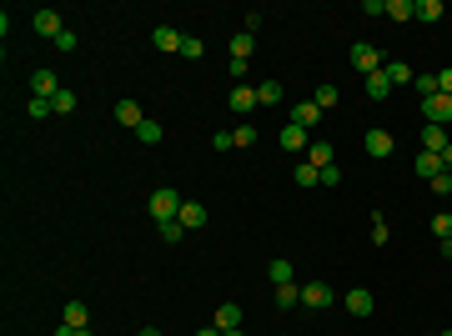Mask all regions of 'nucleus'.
Returning <instances> with one entry per match:
<instances>
[{
  "instance_id": "nucleus-1",
  "label": "nucleus",
  "mask_w": 452,
  "mask_h": 336,
  "mask_svg": "<svg viewBox=\"0 0 452 336\" xmlns=\"http://www.w3.org/2000/svg\"><path fill=\"white\" fill-rule=\"evenodd\" d=\"M181 206H186V201H181L171 186H156V191L146 196V211H151L156 221H176V216H181Z\"/></svg>"
},
{
  "instance_id": "nucleus-2",
  "label": "nucleus",
  "mask_w": 452,
  "mask_h": 336,
  "mask_svg": "<svg viewBox=\"0 0 452 336\" xmlns=\"http://www.w3.org/2000/svg\"><path fill=\"white\" fill-rule=\"evenodd\" d=\"M422 126H452V95H427L422 100Z\"/></svg>"
},
{
  "instance_id": "nucleus-3",
  "label": "nucleus",
  "mask_w": 452,
  "mask_h": 336,
  "mask_svg": "<svg viewBox=\"0 0 452 336\" xmlns=\"http://www.w3.org/2000/svg\"><path fill=\"white\" fill-rule=\"evenodd\" d=\"M352 66H357L362 76H372V71H382V66H387V55H382L377 45H367V40H357V45H352Z\"/></svg>"
},
{
  "instance_id": "nucleus-4",
  "label": "nucleus",
  "mask_w": 452,
  "mask_h": 336,
  "mask_svg": "<svg viewBox=\"0 0 452 336\" xmlns=\"http://www.w3.org/2000/svg\"><path fill=\"white\" fill-rule=\"evenodd\" d=\"M307 146H312V131H302L297 121L281 126V151H287V156H307Z\"/></svg>"
},
{
  "instance_id": "nucleus-5",
  "label": "nucleus",
  "mask_w": 452,
  "mask_h": 336,
  "mask_svg": "<svg viewBox=\"0 0 452 336\" xmlns=\"http://www.w3.org/2000/svg\"><path fill=\"white\" fill-rule=\"evenodd\" d=\"M362 146H367V156H372V161H387L392 151H397V141H392V131H382V126H372Z\"/></svg>"
},
{
  "instance_id": "nucleus-6",
  "label": "nucleus",
  "mask_w": 452,
  "mask_h": 336,
  "mask_svg": "<svg viewBox=\"0 0 452 336\" xmlns=\"http://www.w3.org/2000/svg\"><path fill=\"white\" fill-rule=\"evenodd\" d=\"M447 146H452V131H447V126H422V151L442 156Z\"/></svg>"
},
{
  "instance_id": "nucleus-7",
  "label": "nucleus",
  "mask_w": 452,
  "mask_h": 336,
  "mask_svg": "<svg viewBox=\"0 0 452 336\" xmlns=\"http://www.w3.org/2000/svg\"><path fill=\"white\" fill-rule=\"evenodd\" d=\"M302 306H312V311L332 306V286H327V282H307V286H302Z\"/></svg>"
},
{
  "instance_id": "nucleus-8",
  "label": "nucleus",
  "mask_w": 452,
  "mask_h": 336,
  "mask_svg": "<svg viewBox=\"0 0 452 336\" xmlns=\"http://www.w3.org/2000/svg\"><path fill=\"white\" fill-rule=\"evenodd\" d=\"M151 40H156V50H166V55H181V40H186V35H181L176 25H156Z\"/></svg>"
},
{
  "instance_id": "nucleus-9",
  "label": "nucleus",
  "mask_w": 452,
  "mask_h": 336,
  "mask_svg": "<svg viewBox=\"0 0 452 336\" xmlns=\"http://www.w3.org/2000/svg\"><path fill=\"white\" fill-rule=\"evenodd\" d=\"M211 326H216V331H237V326H242V306H237V301H221L216 316H211Z\"/></svg>"
},
{
  "instance_id": "nucleus-10",
  "label": "nucleus",
  "mask_w": 452,
  "mask_h": 336,
  "mask_svg": "<svg viewBox=\"0 0 452 336\" xmlns=\"http://www.w3.org/2000/svg\"><path fill=\"white\" fill-rule=\"evenodd\" d=\"M35 35H45V40H61V35H66L61 16H55V11H35Z\"/></svg>"
},
{
  "instance_id": "nucleus-11",
  "label": "nucleus",
  "mask_w": 452,
  "mask_h": 336,
  "mask_svg": "<svg viewBox=\"0 0 452 336\" xmlns=\"http://www.w3.org/2000/svg\"><path fill=\"white\" fill-rule=\"evenodd\" d=\"M30 91L50 100L55 91H61V81H55V71H50V66H40V71H30Z\"/></svg>"
},
{
  "instance_id": "nucleus-12",
  "label": "nucleus",
  "mask_w": 452,
  "mask_h": 336,
  "mask_svg": "<svg viewBox=\"0 0 452 336\" xmlns=\"http://www.w3.org/2000/svg\"><path fill=\"white\" fill-rule=\"evenodd\" d=\"M176 221H181V226H186V231H201V226H206V221H211V216H206V206H201V201H186Z\"/></svg>"
},
{
  "instance_id": "nucleus-13",
  "label": "nucleus",
  "mask_w": 452,
  "mask_h": 336,
  "mask_svg": "<svg viewBox=\"0 0 452 336\" xmlns=\"http://www.w3.org/2000/svg\"><path fill=\"white\" fill-rule=\"evenodd\" d=\"M61 321L81 331V326H91V306H86V301H66V306H61Z\"/></svg>"
},
{
  "instance_id": "nucleus-14",
  "label": "nucleus",
  "mask_w": 452,
  "mask_h": 336,
  "mask_svg": "<svg viewBox=\"0 0 452 336\" xmlns=\"http://www.w3.org/2000/svg\"><path fill=\"white\" fill-rule=\"evenodd\" d=\"M347 311H352V316H372V291H367V286H352V291H347Z\"/></svg>"
},
{
  "instance_id": "nucleus-15",
  "label": "nucleus",
  "mask_w": 452,
  "mask_h": 336,
  "mask_svg": "<svg viewBox=\"0 0 452 336\" xmlns=\"http://www.w3.org/2000/svg\"><path fill=\"white\" fill-rule=\"evenodd\" d=\"M292 121H297V126H302V131H312V126H317V121H322V110H317V105H312V100H297V105H292Z\"/></svg>"
},
{
  "instance_id": "nucleus-16",
  "label": "nucleus",
  "mask_w": 452,
  "mask_h": 336,
  "mask_svg": "<svg viewBox=\"0 0 452 336\" xmlns=\"http://www.w3.org/2000/svg\"><path fill=\"white\" fill-rule=\"evenodd\" d=\"M302 161H312V166H317V171H327V166H337V161H332V146H327V141H312Z\"/></svg>"
},
{
  "instance_id": "nucleus-17",
  "label": "nucleus",
  "mask_w": 452,
  "mask_h": 336,
  "mask_svg": "<svg viewBox=\"0 0 452 336\" xmlns=\"http://www.w3.org/2000/svg\"><path fill=\"white\" fill-rule=\"evenodd\" d=\"M362 81H367V95H372V100H387V95H392L387 71H372V76H362Z\"/></svg>"
},
{
  "instance_id": "nucleus-18",
  "label": "nucleus",
  "mask_w": 452,
  "mask_h": 336,
  "mask_svg": "<svg viewBox=\"0 0 452 336\" xmlns=\"http://www.w3.org/2000/svg\"><path fill=\"white\" fill-rule=\"evenodd\" d=\"M116 121H121V126H131V131H136V126H141V121H146V116H141V105H136V100H116Z\"/></svg>"
},
{
  "instance_id": "nucleus-19",
  "label": "nucleus",
  "mask_w": 452,
  "mask_h": 336,
  "mask_svg": "<svg viewBox=\"0 0 452 336\" xmlns=\"http://www.w3.org/2000/svg\"><path fill=\"white\" fill-rule=\"evenodd\" d=\"M292 176H297V186H302V191H312V186H322V171H317V166H312V161H297V171H292Z\"/></svg>"
},
{
  "instance_id": "nucleus-20",
  "label": "nucleus",
  "mask_w": 452,
  "mask_h": 336,
  "mask_svg": "<svg viewBox=\"0 0 452 336\" xmlns=\"http://www.w3.org/2000/svg\"><path fill=\"white\" fill-rule=\"evenodd\" d=\"M252 105H261V100H256V91H252V86H237V91H232V110H237V116H247Z\"/></svg>"
},
{
  "instance_id": "nucleus-21",
  "label": "nucleus",
  "mask_w": 452,
  "mask_h": 336,
  "mask_svg": "<svg viewBox=\"0 0 452 336\" xmlns=\"http://www.w3.org/2000/svg\"><path fill=\"white\" fill-rule=\"evenodd\" d=\"M412 21H422V25L442 21V0H417V11H412Z\"/></svg>"
},
{
  "instance_id": "nucleus-22",
  "label": "nucleus",
  "mask_w": 452,
  "mask_h": 336,
  "mask_svg": "<svg viewBox=\"0 0 452 336\" xmlns=\"http://www.w3.org/2000/svg\"><path fill=\"white\" fill-rule=\"evenodd\" d=\"M302 301V286L297 282H287V286H276V311H292Z\"/></svg>"
},
{
  "instance_id": "nucleus-23",
  "label": "nucleus",
  "mask_w": 452,
  "mask_h": 336,
  "mask_svg": "<svg viewBox=\"0 0 452 336\" xmlns=\"http://www.w3.org/2000/svg\"><path fill=\"white\" fill-rule=\"evenodd\" d=\"M131 136H136L141 146H156V141H161V121H151V116H146V121H141V126H136Z\"/></svg>"
},
{
  "instance_id": "nucleus-24",
  "label": "nucleus",
  "mask_w": 452,
  "mask_h": 336,
  "mask_svg": "<svg viewBox=\"0 0 452 336\" xmlns=\"http://www.w3.org/2000/svg\"><path fill=\"white\" fill-rule=\"evenodd\" d=\"M382 71H387V81H392V91H397V86H407V81H412V66H402V61H387Z\"/></svg>"
},
{
  "instance_id": "nucleus-25",
  "label": "nucleus",
  "mask_w": 452,
  "mask_h": 336,
  "mask_svg": "<svg viewBox=\"0 0 452 336\" xmlns=\"http://www.w3.org/2000/svg\"><path fill=\"white\" fill-rule=\"evenodd\" d=\"M417 0H387V21H412Z\"/></svg>"
},
{
  "instance_id": "nucleus-26",
  "label": "nucleus",
  "mask_w": 452,
  "mask_h": 336,
  "mask_svg": "<svg viewBox=\"0 0 452 336\" xmlns=\"http://www.w3.org/2000/svg\"><path fill=\"white\" fill-rule=\"evenodd\" d=\"M156 231H161V241H166V246H176V241L186 236V226H181V221H156Z\"/></svg>"
},
{
  "instance_id": "nucleus-27",
  "label": "nucleus",
  "mask_w": 452,
  "mask_h": 336,
  "mask_svg": "<svg viewBox=\"0 0 452 336\" xmlns=\"http://www.w3.org/2000/svg\"><path fill=\"white\" fill-rule=\"evenodd\" d=\"M50 105H55V116H71V110H76V91H66V86H61V91L50 95Z\"/></svg>"
},
{
  "instance_id": "nucleus-28",
  "label": "nucleus",
  "mask_w": 452,
  "mask_h": 336,
  "mask_svg": "<svg viewBox=\"0 0 452 336\" xmlns=\"http://www.w3.org/2000/svg\"><path fill=\"white\" fill-rule=\"evenodd\" d=\"M50 110H55V105H50L45 95H30V100H26V116H30V121H45Z\"/></svg>"
},
{
  "instance_id": "nucleus-29",
  "label": "nucleus",
  "mask_w": 452,
  "mask_h": 336,
  "mask_svg": "<svg viewBox=\"0 0 452 336\" xmlns=\"http://www.w3.org/2000/svg\"><path fill=\"white\" fill-rule=\"evenodd\" d=\"M437 171H442V156H432V151H422V156H417V176H427V181H432Z\"/></svg>"
},
{
  "instance_id": "nucleus-30",
  "label": "nucleus",
  "mask_w": 452,
  "mask_h": 336,
  "mask_svg": "<svg viewBox=\"0 0 452 336\" xmlns=\"http://www.w3.org/2000/svg\"><path fill=\"white\" fill-rule=\"evenodd\" d=\"M266 276H271V286H287V282H292V261H271Z\"/></svg>"
},
{
  "instance_id": "nucleus-31",
  "label": "nucleus",
  "mask_w": 452,
  "mask_h": 336,
  "mask_svg": "<svg viewBox=\"0 0 452 336\" xmlns=\"http://www.w3.org/2000/svg\"><path fill=\"white\" fill-rule=\"evenodd\" d=\"M256 100H261V105H276V100H281V81H261V86H256Z\"/></svg>"
},
{
  "instance_id": "nucleus-32",
  "label": "nucleus",
  "mask_w": 452,
  "mask_h": 336,
  "mask_svg": "<svg viewBox=\"0 0 452 336\" xmlns=\"http://www.w3.org/2000/svg\"><path fill=\"white\" fill-rule=\"evenodd\" d=\"M312 105H317V110H332V105H337V86H317V91H312Z\"/></svg>"
},
{
  "instance_id": "nucleus-33",
  "label": "nucleus",
  "mask_w": 452,
  "mask_h": 336,
  "mask_svg": "<svg viewBox=\"0 0 452 336\" xmlns=\"http://www.w3.org/2000/svg\"><path fill=\"white\" fill-rule=\"evenodd\" d=\"M432 236H437V241L452 236V211H437V216H432Z\"/></svg>"
},
{
  "instance_id": "nucleus-34",
  "label": "nucleus",
  "mask_w": 452,
  "mask_h": 336,
  "mask_svg": "<svg viewBox=\"0 0 452 336\" xmlns=\"http://www.w3.org/2000/svg\"><path fill=\"white\" fill-rule=\"evenodd\" d=\"M392 241V226H387V216H372V246H387Z\"/></svg>"
},
{
  "instance_id": "nucleus-35",
  "label": "nucleus",
  "mask_w": 452,
  "mask_h": 336,
  "mask_svg": "<svg viewBox=\"0 0 452 336\" xmlns=\"http://www.w3.org/2000/svg\"><path fill=\"white\" fill-rule=\"evenodd\" d=\"M412 86H417V95H422V100H427V95H437V76H432V71L412 76Z\"/></svg>"
},
{
  "instance_id": "nucleus-36",
  "label": "nucleus",
  "mask_w": 452,
  "mask_h": 336,
  "mask_svg": "<svg viewBox=\"0 0 452 336\" xmlns=\"http://www.w3.org/2000/svg\"><path fill=\"white\" fill-rule=\"evenodd\" d=\"M252 55V35L242 30V35H232V61H247Z\"/></svg>"
},
{
  "instance_id": "nucleus-37",
  "label": "nucleus",
  "mask_w": 452,
  "mask_h": 336,
  "mask_svg": "<svg viewBox=\"0 0 452 336\" xmlns=\"http://www.w3.org/2000/svg\"><path fill=\"white\" fill-rule=\"evenodd\" d=\"M427 186H432V196H452V171H437Z\"/></svg>"
},
{
  "instance_id": "nucleus-38",
  "label": "nucleus",
  "mask_w": 452,
  "mask_h": 336,
  "mask_svg": "<svg viewBox=\"0 0 452 336\" xmlns=\"http://www.w3.org/2000/svg\"><path fill=\"white\" fill-rule=\"evenodd\" d=\"M232 141H237V146H247V151H252V146H256V126H237V131H232Z\"/></svg>"
},
{
  "instance_id": "nucleus-39",
  "label": "nucleus",
  "mask_w": 452,
  "mask_h": 336,
  "mask_svg": "<svg viewBox=\"0 0 452 336\" xmlns=\"http://www.w3.org/2000/svg\"><path fill=\"white\" fill-rule=\"evenodd\" d=\"M181 55H186V61H201V40L186 35V40H181Z\"/></svg>"
},
{
  "instance_id": "nucleus-40",
  "label": "nucleus",
  "mask_w": 452,
  "mask_h": 336,
  "mask_svg": "<svg viewBox=\"0 0 452 336\" xmlns=\"http://www.w3.org/2000/svg\"><path fill=\"white\" fill-rule=\"evenodd\" d=\"M322 186H342V166H327V171H322Z\"/></svg>"
},
{
  "instance_id": "nucleus-41",
  "label": "nucleus",
  "mask_w": 452,
  "mask_h": 336,
  "mask_svg": "<svg viewBox=\"0 0 452 336\" xmlns=\"http://www.w3.org/2000/svg\"><path fill=\"white\" fill-rule=\"evenodd\" d=\"M237 141H232V131H221V136H211V151H232Z\"/></svg>"
},
{
  "instance_id": "nucleus-42",
  "label": "nucleus",
  "mask_w": 452,
  "mask_h": 336,
  "mask_svg": "<svg viewBox=\"0 0 452 336\" xmlns=\"http://www.w3.org/2000/svg\"><path fill=\"white\" fill-rule=\"evenodd\" d=\"M437 91H442V95H452V66H447V71H437Z\"/></svg>"
},
{
  "instance_id": "nucleus-43",
  "label": "nucleus",
  "mask_w": 452,
  "mask_h": 336,
  "mask_svg": "<svg viewBox=\"0 0 452 336\" xmlns=\"http://www.w3.org/2000/svg\"><path fill=\"white\" fill-rule=\"evenodd\" d=\"M437 256H447V261H452V236H447V241H437Z\"/></svg>"
},
{
  "instance_id": "nucleus-44",
  "label": "nucleus",
  "mask_w": 452,
  "mask_h": 336,
  "mask_svg": "<svg viewBox=\"0 0 452 336\" xmlns=\"http://www.w3.org/2000/svg\"><path fill=\"white\" fill-rule=\"evenodd\" d=\"M55 336H76V326H66V321H61V326H55Z\"/></svg>"
},
{
  "instance_id": "nucleus-45",
  "label": "nucleus",
  "mask_w": 452,
  "mask_h": 336,
  "mask_svg": "<svg viewBox=\"0 0 452 336\" xmlns=\"http://www.w3.org/2000/svg\"><path fill=\"white\" fill-rule=\"evenodd\" d=\"M442 171H452V146H447V151H442Z\"/></svg>"
},
{
  "instance_id": "nucleus-46",
  "label": "nucleus",
  "mask_w": 452,
  "mask_h": 336,
  "mask_svg": "<svg viewBox=\"0 0 452 336\" xmlns=\"http://www.w3.org/2000/svg\"><path fill=\"white\" fill-rule=\"evenodd\" d=\"M196 336H221V331H216V326H201V331H196Z\"/></svg>"
},
{
  "instance_id": "nucleus-47",
  "label": "nucleus",
  "mask_w": 452,
  "mask_h": 336,
  "mask_svg": "<svg viewBox=\"0 0 452 336\" xmlns=\"http://www.w3.org/2000/svg\"><path fill=\"white\" fill-rule=\"evenodd\" d=\"M136 336H161V331H156V326H141V331H136Z\"/></svg>"
},
{
  "instance_id": "nucleus-48",
  "label": "nucleus",
  "mask_w": 452,
  "mask_h": 336,
  "mask_svg": "<svg viewBox=\"0 0 452 336\" xmlns=\"http://www.w3.org/2000/svg\"><path fill=\"white\" fill-rule=\"evenodd\" d=\"M221 336H247V331H242V326H237V331H221Z\"/></svg>"
},
{
  "instance_id": "nucleus-49",
  "label": "nucleus",
  "mask_w": 452,
  "mask_h": 336,
  "mask_svg": "<svg viewBox=\"0 0 452 336\" xmlns=\"http://www.w3.org/2000/svg\"><path fill=\"white\" fill-rule=\"evenodd\" d=\"M437 336H452V331H437Z\"/></svg>"
},
{
  "instance_id": "nucleus-50",
  "label": "nucleus",
  "mask_w": 452,
  "mask_h": 336,
  "mask_svg": "<svg viewBox=\"0 0 452 336\" xmlns=\"http://www.w3.org/2000/svg\"><path fill=\"white\" fill-rule=\"evenodd\" d=\"M447 131H452V126H447Z\"/></svg>"
}]
</instances>
